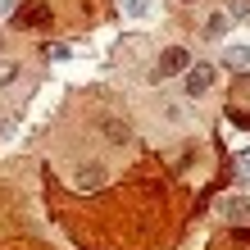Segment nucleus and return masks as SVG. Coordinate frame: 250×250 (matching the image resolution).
<instances>
[{
  "instance_id": "9",
  "label": "nucleus",
  "mask_w": 250,
  "mask_h": 250,
  "mask_svg": "<svg viewBox=\"0 0 250 250\" xmlns=\"http://www.w3.org/2000/svg\"><path fill=\"white\" fill-rule=\"evenodd\" d=\"M123 14L127 19H146L150 14V0H123Z\"/></svg>"
},
{
  "instance_id": "11",
  "label": "nucleus",
  "mask_w": 250,
  "mask_h": 250,
  "mask_svg": "<svg viewBox=\"0 0 250 250\" xmlns=\"http://www.w3.org/2000/svg\"><path fill=\"white\" fill-rule=\"evenodd\" d=\"M237 241H241V246H250V223H241V228H237Z\"/></svg>"
},
{
  "instance_id": "1",
  "label": "nucleus",
  "mask_w": 250,
  "mask_h": 250,
  "mask_svg": "<svg viewBox=\"0 0 250 250\" xmlns=\"http://www.w3.org/2000/svg\"><path fill=\"white\" fill-rule=\"evenodd\" d=\"M14 27L19 32H46V27H55V5L50 0H23L14 9Z\"/></svg>"
},
{
  "instance_id": "4",
  "label": "nucleus",
  "mask_w": 250,
  "mask_h": 250,
  "mask_svg": "<svg viewBox=\"0 0 250 250\" xmlns=\"http://www.w3.org/2000/svg\"><path fill=\"white\" fill-rule=\"evenodd\" d=\"M196 64L187 46H164L159 50V64H155V78H182V73Z\"/></svg>"
},
{
  "instance_id": "5",
  "label": "nucleus",
  "mask_w": 250,
  "mask_h": 250,
  "mask_svg": "<svg viewBox=\"0 0 250 250\" xmlns=\"http://www.w3.org/2000/svg\"><path fill=\"white\" fill-rule=\"evenodd\" d=\"M218 209V218H228L232 228H241V223H250V196H223L214 205Z\"/></svg>"
},
{
  "instance_id": "6",
  "label": "nucleus",
  "mask_w": 250,
  "mask_h": 250,
  "mask_svg": "<svg viewBox=\"0 0 250 250\" xmlns=\"http://www.w3.org/2000/svg\"><path fill=\"white\" fill-rule=\"evenodd\" d=\"M228 27H232V14H209V19L200 23V37H205V41H223Z\"/></svg>"
},
{
  "instance_id": "2",
  "label": "nucleus",
  "mask_w": 250,
  "mask_h": 250,
  "mask_svg": "<svg viewBox=\"0 0 250 250\" xmlns=\"http://www.w3.org/2000/svg\"><path fill=\"white\" fill-rule=\"evenodd\" d=\"M214 78H218V64L214 60H196V64L182 73V96L187 100H205V96H209V86H214Z\"/></svg>"
},
{
  "instance_id": "12",
  "label": "nucleus",
  "mask_w": 250,
  "mask_h": 250,
  "mask_svg": "<svg viewBox=\"0 0 250 250\" xmlns=\"http://www.w3.org/2000/svg\"><path fill=\"white\" fill-rule=\"evenodd\" d=\"M187 5H196V0H187Z\"/></svg>"
},
{
  "instance_id": "10",
  "label": "nucleus",
  "mask_w": 250,
  "mask_h": 250,
  "mask_svg": "<svg viewBox=\"0 0 250 250\" xmlns=\"http://www.w3.org/2000/svg\"><path fill=\"white\" fill-rule=\"evenodd\" d=\"M228 14H232V19H241V23H250V0H232Z\"/></svg>"
},
{
  "instance_id": "7",
  "label": "nucleus",
  "mask_w": 250,
  "mask_h": 250,
  "mask_svg": "<svg viewBox=\"0 0 250 250\" xmlns=\"http://www.w3.org/2000/svg\"><path fill=\"white\" fill-rule=\"evenodd\" d=\"M223 64H228V68H246V64H250V50H246V46H232V50L223 55Z\"/></svg>"
},
{
  "instance_id": "3",
  "label": "nucleus",
  "mask_w": 250,
  "mask_h": 250,
  "mask_svg": "<svg viewBox=\"0 0 250 250\" xmlns=\"http://www.w3.org/2000/svg\"><path fill=\"white\" fill-rule=\"evenodd\" d=\"M68 182L78 191H96V187L109 182V164H105V159H82V164L68 173Z\"/></svg>"
},
{
  "instance_id": "8",
  "label": "nucleus",
  "mask_w": 250,
  "mask_h": 250,
  "mask_svg": "<svg viewBox=\"0 0 250 250\" xmlns=\"http://www.w3.org/2000/svg\"><path fill=\"white\" fill-rule=\"evenodd\" d=\"M105 141H114V146H127L132 137H127V127H123V123H105Z\"/></svg>"
}]
</instances>
